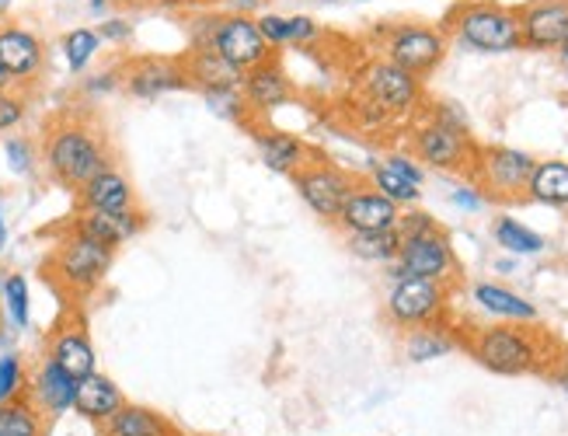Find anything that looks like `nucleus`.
<instances>
[{
    "instance_id": "nucleus-1",
    "label": "nucleus",
    "mask_w": 568,
    "mask_h": 436,
    "mask_svg": "<svg viewBox=\"0 0 568 436\" xmlns=\"http://www.w3.org/2000/svg\"><path fill=\"white\" fill-rule=\"evenodd\" d=\"M39 164L57 185L78 192L94 175L115 164V151L105 126L84 112H63L49 119L39 140Z\"/></svg>"
},
{
    "instance_id": "nucleus-2",
    "label": "nucleus",
    "mask_w": 568,
    "mask_h": 436,
    "mask_svg": "<svg viewBox=\"0 0 568 436\" xmlns=\"http://www.w3.org/2000/svg\"><path fill=\"white\" fill-rule=\"evenodd\" d=\"M460 346L499 377L545 374L558 353L555 338L534 325H485L460 335Z\"/></svg>"
},
{
    "instance_id": "nucleus-3",
    "label": "nucleus",
    "mask_w": 568,
    "mask_h": 436,
    "mask_svg": "<svg viewBox=\"0 0 568 436\" xmlns=\"http://www.w3.org/2000/svg\"><path fill=\"white\" fill-rule=\"evenodd\" d=\"M443 32L450 42L475 53H516L524 50L520 21L516 8H506L499 0H460L443 18Z\"/></svg>"
},
{
    "instance_id": "nucleus-4",
    "label": "nucleus",
    "mask_w": 568,
    "mask_h": 436,
    "mask_svg": "<svg viewBox=\"0 0 568 436\" xmlns=\"http://www.w3.org/2000/svg\"><path fill=\"white\" fill-rule=\"evenodd\" d=\"M115 262V252L98 245V241L91 237H81V234H63L57 241L53 255L45 258L42 273L45 280L53 283L63 297H73V301H84L91 297L98 286L105 283L109 270Z\"/></svg>"
},
{
    "instance_id": "nucleus-5",
    "label": "nucleus",
    "mask_w": 568,
    "mask_h": 436,
    "mask_svg": "<svg viewBox=\"0 0 568 436\" xmlns=\"http://www.w3.org/2000/svg\"><path fill=\"white\" fill-rule=\"evenodd\" d=\"M381 39V60L402 67L405 74L426 81L433 70L447 60L450 39L439 26H426V21H390V26L377 29Z\"/></svg>"
},
{
    "instance_id": "nucleus-6",
    "label": "nucleus",
    "mask_w": 568,
    "mask_h": 436,
    "mask_svg": "<svg viewBox=\"0 0 568 436\" xmlns=\"http://www.w3.org/2000/svg\"><path fill=\"white\" fill-rule=\"evenodd\" d=\"M537 158L520 151V148H503V143H488V148H478L475 168L467 182H471L485 203H524L527 200V185L534 175Z\"/></svg>"
},
{
    "instance_id": "nucleus-7",
    "label": "nucleus",
    "mask_w": 568,
    "mask_h": 436,
    "mask_svg": "<svg viewBox=\"0 0 568 436\" xmlns=\"http://www.w3.org/2000/svg\"><path fill=\"white\" fill-rule=\"evenodd\" d=\"M412 158H418V164L433 168V172H447V175H471L475 158L481 143L471 136V130H457L439 123L433 115H423L412 126Z\"/></svg>"
},
{
    "instance_id": "nucleus-8",
    "label": "nucleus",
    "mask_w": 568,
    "mask_h": 436,
    "mask_svg": "<svg viewBox=\"0 0 568 436\" xmlns=\"http://www.w3.org/2000/svg\"><path fill=\"white\" fill-rule=\"evenodd\" d=\"M359 94H363V109L374 119H405L415 115L426 102L423 81L405 74L402 67H394L387 60H374L363 67Z\"/></svg>"
},
{
    "instance_id": "nucleus-9",
    "label": "nucleus",
    "mask_w": 568,
    "mask_h": 436,
    "mask_svg": "<svg viewBox=\"0 0 568 436\" xmlns=\"http://www.w3.org/2000/svg\"><path fill=\"white\" fill-rule=\"evenodd\" d=\"M450 294H454V286H447V283L405 276V280L390 283L387 301H384V314L398 332L443 325L447 322V311H450Z\"/></svg>"
},
{
    "instance_id": "nucleus-10",
    "label": "nucleus",
    "mask_w": 568,
    "mask_h": 436,
    "mask_svg": "<svg viewBox=\"0 0 568 436\" xmlns=\"http://www.w3.org/2000/svg\"><path fill=\"white\" fill-rule=\"evenodd\" d=\"M293 189H296V196L304 200V206L317 216V221H325V224H335L338 221V213L345 206V200H349V192L356 189V175L353 172H345L342 164L328 161V158H321L314 154L301 172H293L290 175Z\"/></svg>"
},
{
    "instance_id": "nucleus-11",
    "label": "nucleus",
    "mask_w": 568,
    "mask_h": 436,
    "mask_svg": "<svg viewBox=\"0 0 568 436\" xmlns=\"http://www.w3.org/2000/svg\"><path fill=\"white\" fill-rule=\"evenodd\" d=\"M405 276L457 286L460 262H457V252L450 245V234L443 227H436L429 234L402 237L398 258L390 262V280H405Z\"/></svg>"
},
{
    "instance_id": "nucleus-12",
    "label": "nucleus",
    "mask_w": 568,
    "mask_h": 436,
    "mask_svg": "<svg viewBox=\"0 0 568 436\" xmlns=\"http://www.w3.org/2000/svg\"><path fill=\"white\" fill-rule=\"evenodd\" d=\"M122 91L136 102H158L164 94L189 91L182 57H130L119 63Z\"/></svg>"
},
{
    "instance_id": "nucleus-13",
    "label": "nucleus",
    "mask_w": 568,
    "mask_h": 436,
    "mask_svg": "<svg viewBox=\"0 0 568 436\" xmlns=\"http://www.w3.org/2000/svg\"><path fill=\"white\" fill-rule=\"evenodd\" d=\"M45 42L18 26V21H0V70L11 78L14 88L32 91L45 74Z\"/></svg>"
},
{
    "instance_id": "nucleus-14",
    "label": "nucleus",
    "mask_w": 568,
    "mask_h": 436,
    "mask_svg": "<svg viewBox=\"0 0 568 436\" xmlns=\"http://www.w3.org/2000/svg\"><path fill=\"white\" fill-rule=\"evenodd\" d=\"M210 50H216L227 63H234L237 70H252L258 63H265L268 57H280L268 50V42L262 39L258 26L252 14H220L216 29L210 39Z\"/></svg>"
},
{
    "instance_id": "nucleus-15",
    "label": "nucleus",
    "mask_w": 568,
    "mask_h": 436,
    "mask_svg": "<svg viewBox=\"0 0 568 436\" xmlns=\"http://www.w3.org/2000/svg\"><path fill=\"white\" fill-rule=\"evenodd\" d=\"M45 359H53L60 371H67L73 381H84L98 371V353L91 343V332L81 314H67L45 335Z\"/></svg>"
},
{
    "instance_id": "nucleus-16",
    "label": "nucleus",
    "mask_w": 568,
    "mask_h": 436,
    "mask_svg": "<svg viewBox=\"0 0 568 436\" xmlns=\"http://www.w3.org/2000/svg\"><path fill=\"white\" fill-rule=\"evenodd\" d=\"M524 50L558 53L568 39V0H524L516 8Z\"/></svg>"
},
{
    "instance_id": "nucleus-17",
    "label": "nucleus",
    "mask_w": 568,
    "mask_h": 436,
    "mask_svg": "<svg viewBox=\"0 0 568 436\" xmlns=\"http://www.w3.org/2000/svg\"><path fill=\"white\" fill-rule=\"evenodd\" d=\"M63 231L91 237V241H98V245L119 252L126 241H133V237H140L146 231V213L140 206L136 210H122V213L78 210V216H70Z\"/></svg>"
},
{
    "instance_id": "nucleus-18",
    "label": "nucleus",
    "mask_w": 568,
    "mask_h": 436,
    "mask_svg": "<svg viewBox=\"0 0 568 436\" xmlns=\"http://www.w3.org/2000/svg\"><path fill=\"white\" fill-rule=\"evenodd\" d=\"M241 94H244V105H248L255 123L265 119L268 112L283 109L293 99V81L286 74V67L280 63V57H268L265 63L244 70Z\"/></svg>"
},
{
    "instance_id": "nucleus-19",
    "label": "nucleus",
    "mask_w": 568,
    "mask_h": 436,
    "mask_svg": "<svg viewBox=\"0 0 568 436\" xmlns=\"http://www.w3.org/2000/svg\"><path fill=\"white\" fill-rule=\"evenodd\" d=\"M402 206H394L390 200H384L381 192L369 182H356V189L349 192L335 227H342L345 234H363V231H394L398 227Z\"/></svg>"
},
{
    "instance_id": "nucleus-20",
    "label": "nucleus",
    "mask_w": 568,
    "mask_h": 436,
    "mask_svg": "<svg viewBox=\"0 0 568 436\" xmlns=\"http://www.w3.org/2000/svg\"><path fill=\"white\" fill-rule=\"evenodd\" d=\"M73 392H78V381H73L67 371H60L53 359H39L36 371H29V398L49 423H57L67 412H73Z\"/></svg>"
},
{
    "instance_id": "nucleus-21",
    "label": "nucleus",
    "mask_w": 568,
    "mask_h": 436,
    "mask_svg": "<svg viewBox=\"0 0 568 436\" xmlns=\"http://www.w3.org/2000/svg\"><path fill=\"white\" fill-rule=\"evenodd\" d=\"M244 130H252L255 151H258L262 164L273 175H286L290 179L293 172H301V168L314 158V151L296 133L276 130V126H262V123H248Z\"/></svg>"
},
{
    "instance_id": "nucleus-22",
    "label": "nucleus",
    "mask_w": 568,
    "mask_h": 436,
    "mask_svg": "<svg viewBox=\"0 0 568 436\" xmlns=\"http://www.w3.org/2000/svg\"><path fill=\"white\" fill-rule=\"evenodd\" d=\"M122 405H126V395H122V387L109 374L94 371L84 381H78V392H73V412H78L84 423L102 429Z\"/></svg>"
},
{
    "instance_id": "nucleus-23",
    "label": "nucleus",
    "mask_w": 568,
    "mask_h": 436,
    "mask_svg": "<svg viewBox=\"0 0 568 436\" xmlns=\"http://www.w3.org/2000/svg\"><path fill=\"white\" fill-rule=\"evenodd\" d=\"M78 196V210H102V213H122V210H136V189L126 172L119 168H105L102 175H94L84 189L73 192Z\"/></svg>"
},
{
    "instance_id": "nucleus-24",
    "label": "nucleus",
    "mask_w": 568,
    "mask_h": 436,
    "mask_svg": "<svg viewBox=\"0 0 568 436\" xmlns=\"http://www.w3.org/2000/svg\"><path fill=\"white\" fill-rule=\"evenodd\" d=\"M182 67L192 91H224V88H241L244 70H237L234 63H227L216 50H185L182 53Z\"/></svg>"
},
{
    "instance_id": "nucleus-25",
    "label": "nucleus",
    "mask_w": 568,
    "mask_h": 436,
    "mask_svg": "<svg viewBox=\"0 0 568 436\" xmlns=\"http://www.w3.org/2000/svg\"><path fill=\"white\" fill-rule=\"evenodd\" d=\"M471 297L485 314H491V318H499V322H509V325H534L540 318L537 304H530L527 297H520L516 290L503 286V283H488V280L475 283Z\"/></svg>"
},
{
    "instance_id": "nucleus-26",
    "label": "nucleus",
    "mask_w": 568,
    "mask_h": 436,
    "mask_svg": "<svg viewBox=\"0 0 568 436\" xmlns=\"http://www.w3.org/2000/svg\"><path fill=\"white\" fill-rule=\"evenodd\" d=\"M255 26L262 32V39L268 42V50L280 53L286 45H311L321 36V26L307 14H273L265 11L255 18Z\"/></svg>"
},
{
    "instance_id": "nucleus-27",
    "label": "nucleus",
    "mask_w": 568,
    "mask_h": 436,
    "mask_svg": "<svg viewBox=\"0 0 568 436\" xmlns=\"http://www.w3.org/2000/svg\"><path fill=\"white\" fill-rule=\"evenodd\" d=\"M179 426L171 423L164 412L140 405V402H126L115 416L102 426V436H171Z\"/></svg>"
},
{
    "instance_id": "nucleus-28",
    "label": "nucleus",
    "mask_w": 568,
    "mask_h": 436,
    "mask_svg": "<svg viewBox=\"0 0 568 436\" xmlns=\"http://www.w3.org/2000/svg\"><path fill=\"white\" fill-rule=\"evenodd\" d=\"M527 200L540 206L568 210V161L548 158L534 164V175L527 185Z\"/></svg>"
},
{
    "instance_id": "nucleus-29",
    "label": "nucleus",
    "mask_w": 568,
    "mask_h": 436,
    "mask_svg": "<svg viewBox=\"0 0 568 436\" xmlns=\"http://www.w3.org/2000/svg\"><path fill=\"white\" fill-rule=\"evenodd\" d=\"M460 346V335L450 332L447 325H426V328H415L405 332V356L412 363H433L439 356H447Z\"/></svg>"
},
{
    "instance_id": "nucleus-30",
    "label": "nucleus",
    "mask_w": 568,
    "mask_h": 436,
    "mask_svg": "<svg viewBox=\"0 0 568 436\" xmlns=\"http://www.w3.org/2000/svg\"><path fill=\"white\" fill-rule=\"evenodd\" d=\"M0 436H49V419L21 395L0 405Z\"/></svg>"
},
{
    "instance_id": "nucleus-31",
    "label": "nucleus",
    "mask_w": 568,
    "mask_h": 436,
    "mask_svg": "<svg viewBox=\"0 0 568 436\" xmlns=\"http://www.w3.org/2000/svg\"><path fill=\"white\" fill-rule=\"evenodd\" d=\"M345 245L349 252L363 262H381V265H390L398 258V249H402V234L398 227L394 231H363V234H345Z\"/></svg>"
},
{
    "instance_id": "nucleus-32",
    "label": "nucleus",
    "mask_w": 568,
    "mask_h": 436,
    "mask_svg": "<svg viewBox=\"0 0 568 436\" xmlns=\"http://www.w3.org/2000/svg\"><path fill=\"white\" fill-rule=\"evenodd\" d=\"M491 237H496V245L509 255H540L548 249V241L516 221V216H499V221L491 224Z\"/></svg>"
},
{
    "instance_id": "nucleus-33",
    "label": "nucleus",
    "mask_w": 568,
    "mask_h": 436,
    "mask_svg": "<svg viewBox=\"0 0 568 436\" xmlns=\"http://www.w3.org/2000/svg\"><path fill=\"white\" fill-rule=\"evenodd\" d=\"M369 185H374L384 200H390L394 206H402V210H408V206H415L418 200H423V189L412 185L408 179H402L387 161L369 164Z\"/></svg>"
},
{
    "instance_id": "nucleus-34",
    "label": "nucleus",
    "mask_w": 568,
    "mask_h": 436,
    "mask_svg": "<svg viewBox=\"0 0 568 436\" xmlns=\"http://www.w3.org/2000/svg\"><path fill=\"white\" fill-rule=\"evenodd\" d=\"M0 304L8 311V322L24 332L32 325V294H29V280L21 273H4V286H0Z\"/></svg>"
},
{
    "instance_id": "nucleus-35",
    "label": "nucleus",
    "mask_w": 568,
    "mask_h": 436,
    "mask_svg": "<svg viewBox=\"0 0 568 436\" xmlns=\"http://www.w3.org/2000/svg\"><path fill=\"white\" fill-rule=\"evenodd\" d=\"M60 45H63L70 74H84L88 63L98 57V50H102V36H98L94 29H73L60 39Z\"/></svg>"
},
{
    "instance_id": "nucleus-36",
    "label": "nucleus",
    "mask_w": 568,
    "mask_h": 436,
    "mask_svg": "<svg viewBox=\"0 0 568 436\" xmlns=\"http://www.w3.org/2000/svg\"><path fill=\"white\" fill-rule=\"evenodd\" d=\"M206 99V109L220 119H227V123H237V126H248L255 123L248 105H244V94L241 88H224V91H203Z\"/></svg>"
},
{
    "instance_id": "nucleus-37",
    "label": "nucleus",
    "mask_w": 568,
    "mask_h": 436,
    "mask_svg": "<svg viewBox=\"0 0 568 436\" xmlns=\"http://www.w3.org/2000/svg\"><path fill=\"white\" fill-rule=\"evenodd\" d=\"M29 392V363L21 353H0V405Z\"/></svg>"
},
{
    "instance_id": "nucleus-38",
    "label": "nucleus",
    "mask_w": 568,
    "mask_h": 436,
    "mask_svg": "<svg viewBox=\"0 0 568 436\" xmlns=\"http://www.w3.org/2000/svg\"><path fill=\"white\" fill-rule=\"evenodd\" d=\"M24 119H29V91H21V88L0 91V136L18 130Z\"/></svg>"
},
{
    "instance_id": "nucleus-39",
    "label": "nucleus",
    "mask_w": 568,
    "mask_h": 436,
    "mask_svg": "<svg viewBox=\"0 0 568 436\" xmlns=\"http://www.w3.org/2000/svg\"><path fill=\"white\" fill-rule=\"evenodd\" d=\"M4 154H8V168L14 175H32L36 168H39V148H36V140L29 136H8L4 140Z\"/></svg>"
},
{
    "instance_id": "nucleus-40",
    "label": "nucleus",
    "mask_w": 568,
    "mask_h": 436,
    "mask_svg": "<svg viewBox=\"0 0 568 436\" xmlns=\"http://www.w3.org/2000/svg\"><path fill=\"white\" fill-rule=\"evenodd\" d=\"M436 227H439L436 216L426 213V210H418V206H408V210H402V216H398V234H402V237L429 234V231H436Z\"/></svg>"
},
{
    "instance_id": "nucleus-41",
    "label": "nucleus",
    "mask_w": 568,
    "mask_h": 436,
    "mask_svg": "<svg viewBox=\"0 0 568 436\" xmlns=\"http://www.w3.org/2000/svg\"><path fill=\"white\" fill-rule=\"evenodd\" d=\"M119 88H122V70H119V63L84 81V94H88V99H98V94H112Z\"/></svg>"
},
{
    "instance_id": "nucleus-42",
    "label": "nucleus",
    "mask_w": 568,
    "mask_h": 436,
    "mask_svg": "<svg viewBox=\"0 0 568 436\" xmlns=\"http://www.w3.org/2000/svg\"><path fill=\"white\" fill-rule=\"evenodd\" d=\"M390 168H394V172H398L402 179H408L412 185H418V189H423V182H426V172H423V164H418L412 154H402V151H394V154H387L384 158Z\"/></svg>"
},
{
    "instance_id": "nucleus-43",
    "label": "nucleus",
    "mask_w": 568,
    "mask_h": 436,
    "mask_svg": "<svg viewBox=\"0 0 568 436\" xmlns=\"http://www.w3.org/2000/svg\"><path fill=\"white\" fill-rule=\"evenodd\" d=\"M94 32L102 36V42H115V45H122V42H130V39H133L130 18H109V21H102V26H98Z\"/></svg>"
},
{
    "instance_id": "nucleus-44",
    "label": "nucleus",
    "mask_w": 568,
    "mask_h": 436,
    "mask_svg": "<svg viewBox=\"0 0 568 436\" xmlns=\"http://www.w3.org/2000/svg\"><path fill=\"white\" fill-rule=\"evenodd\" d=\"M450 203H454L457 210H464V213H478V210L485 206V196H481V192H478L471 182H464V185H457V189L450 192Z\"/></svg>"
},
{
    "instance_id": "nucleus-45",
    "label": "nucleus",
    "mask_w": 568,
    "mask_h": 436,
    "mask_svg": "<svg viewBox=\"0 0 568 436\" xmlns=\"http://www.w3.org/2000/svg\"><path fill=\"white\" fill-rule=\"evenodd\" d=\"M558 387H565L568 392V346H558V353H555V359L548 363V371H545Z\"/></svg>"
},
{
    "instance_id": "nucleus-46",
    "label": "nucleus",
    "mask_w": 568,
    "mask_h": 436,
    "mask_svg": "<svg viewBox=\"0 0 568 436\" xmlns=\"http://www.w3.org/2000/svg\"><path fill=\"white\" fill-rule=\"evenodd\" d=\"M143 4L161 8V11H195V8L210 4V0H143Z\"/></svg>"
},
{
    "instance_id": "nucleus-47",
    "label": "nucleus",
    "mask_w": 568,
    "mask_h": 436,
    "mask_svg": "<svg viewBox=\"0 0 568 436\" xmlns=\"http://www.w3.org/2000/svg\"><path fill=\"white\" fill-rule=\"evenodd\" d=\"M8 245V224H4V210H0V252Z\"/></svg>"
},
{
    "instance_id": "nucleus-48",
    "label": "nucleus",
    "mask_w": 568,
    "mask_h": 436,
    "mask_svg": "<svg viewBox=\"0 0 568 436\" xmlns=\"http://www.w3.org/2000/svg\"><path fill=\"white\" fill-rule=\"evenodd\" d=\"M558 57H561V63H565V67H568V39H565V42H561V50H558Z\"/></svg>"
},
{
    "instance_id": "nucleus-49",
    "label": "nucleus",
    "mask_w": 568,
    "mask_h": 436,
    "mask_svg": "<svg viewBox=\"0 0 568 436\" xmlns=\"http://www.w3.org/2000/svg\"><path fill=\"white\" fill-rule=\"evenodd\" d=\"M4 88H14V84H11V78L4 74V70H0V91H4Z\"/></svg>"
},
{
    "instance_id": "nucleus-50",
    "label": "nucleus",
    "mask_w": 568,
    "mask_h": 436,
    "mask_svg": "<svg viewBox=\"0 0 568 436\" xmlns=\"http://www.w3.org/2000/svg\"><path fill=\"white\" fill-rule=\"evenodd\" d=\"M8 8H11V0H0V21H4V14H8Z\"/></svg>"
},
{
    "instance_id": "nucleus-51",
    "label": "nucleus",
    "mask_w": 568,
    "mask_h": 436,
    "mask_svg": "<svg viewBox=\"0 0 568 436\" xmlns=\"http://www.w3.org/2000/svg\"><path fill=\"white\" fill-rule=\"evenodd\" d=\"M171 436H195V433H185V429H175V433H171Z\"/></svg>"
},
{
    "instance_id": "nucleus-52",
    "label": "nucleus",
    "mask_w": 568,
    "mask_h": 436,
    "mask_svg": "<svg viewBox=\"0 0 568 436\" xmlns=\"http://www.w3.org/2000/svg\"><path fill=\"white\" fill-rule=\"evenodd\" d=\"M0 200H4V192H0Z\"/></svg>"
}]
</instances>
